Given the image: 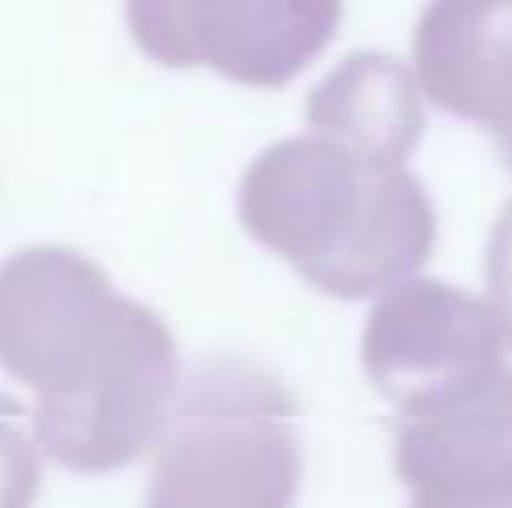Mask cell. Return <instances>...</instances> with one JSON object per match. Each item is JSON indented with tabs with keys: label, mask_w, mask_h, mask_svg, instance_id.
Masks as SVG:
<instances>
[{
	"label": "cell",
	"mask_w": 512,
	"mask_h": 508,
	"mask_svg": "<svg viewBox=\"0 0 512 508\" xmlns=\"http://www.w3.org/2000/svg\"><path fill=\"white\" fill-rule=\"evenodd\" d=\"M392 468L408 508H512V368L396 412Z\"/></svg>",
	"instance_id": "obj_6"
},
{
	"label": "cell",
	"mask_w": 512,
	"mask_h": 508,
	"mask_svg": "<svg viewBox=\"0 0 512 508\" xmlns=\"http://www.w3.org/2000/svg\"><path fill=\"white\" fill-rule=\"evenodd\" d=\"M360 364L368 384L404 412L500 368L504 336L488 300L436 276H408L376 296Z\"/></svg>",
	"instance_id": "obj_5"
},
{
	"label": "cell",
	"mask_w": 512,
	"mask_h": 508,
	"mask_svg": "<svg viewBox=\"0 0 512 508\" xmlns=\"http://www.w3.org/2000/svg\"><path fill=\"white\" fill-rule=\"evenodd\" d=\"M0 368L36 396L28 420L40 456L84 476L136 464L180 392L164 316L68 244L0 260Z\"/></svg>",
	"instance_id": "obj_1"
},
{
	"label": "cell",
	"mask_w": 512,
	"mask_h": 508,
	"mask_svg": "<svg viewBox=\"0 0 512 508\" xmlns=\"http://www.w3.org/2000/svg\"><path fill=\"white\" fill-rule=\"evenodd\" d=\"M344 0H124L132 44L164 68L288 88L336 36Z\"/></svg>",
	"instance_id": "obj_4"
},
{
	"label": "cell",
	"mask_w": 512,
	"mask_h": 508,
	"mask_svg": "<svg viewBox=\"0 0 512 508\" xmlns=\"http://www.w3.org/2000/svg\"><path fill=\"white\" fill-rule=\"evenodd\" d=\"M412 76L440 112L480 124L512 172V0H428Z\"/></svg>",
	"instance_id": "obj_7"
},
{
	"label": "cell",
	"mask_w": 512,
	"mask_h": 508,
	"mask_svg": "<svg viewBox=\"0 0 512 508\" xmlns=\"http://www.w3.org/2000/svg\"><path fill=\"white\" fill-rule=\"evenodd\" d=\"M484 284H488V308L496 312L504 348H512V200L500 208V216L488 232Z\"/></svg>",
	"instance_id": "obj_10"
},
{
	"label": "cell",
	"mask_w": 512,
	"mask_h": 508,
	"mask_svg": "<svg viewBox=\"0 0 512 508\" xmlns=\"http://www.w3.org/2000/svg\"><path fill=\"white\" fill-rule=\"evenodd\" d=\"M300 404L256 360L216 356L180 380L140 508H296Z\"/></svg>",
	"instance_id": "obj_3"
},
{
	"label": "cell",
	"mask_w": 512,
	"mask_h": 508,
	"mask_svg": "<svg viewBox=\"0 0 512 508\" xmlns=\"http://www.w3.org/2000/svg\"><path fill=\"white\" fill-rule=\"evenodd\" d=\"M308 132L376 160L404 164L424 136V100L408 64L388 52H348L304 100Z\"/></svg>",
	"instance_id": "obj_8"
},
{
	"label": "cell",
	"mask_w": 512,
	"mask_h": 508,
	"mask_svg": "<svg viewBox=\"0 0 512 508\" xmlns=\"http://www.w3.org/2000/svg\"><path fill=\"white\" fill-rule=\"evenodd\" d=\"M236 216L260 248L332 300L380 296L436 248V208L420 176L320 132L256 152L236 184Z\"/></svg>",
	"instance_id": "obj_2"
},
{
	"label": "cell",
	"mask_w": 512,
	"mask_h": 508,
	"mask_svg": "<svg viewBox=\"0 0 512 508\" xmlns=\"http://www.w3.org/2000/svg\"><path fill=\"white\" fill-rule=\"evenodd\" d=\"M40 448L28 408L0 392V508H32L40 496Z\"/></svg>",
	"instance_id": "obj_9"
}]
</instances>
